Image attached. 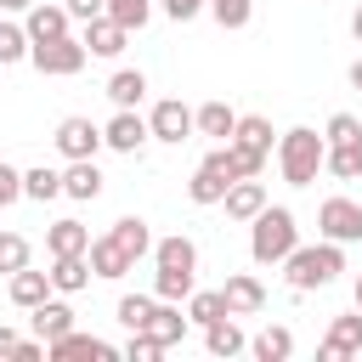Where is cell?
<instances>
[{"label":"cell","mask_w":362,"mask_h":362,"mask_svg":"<svg viewBox=\"0 0 362 362\" xmlns=\"http://www.w3.org/2000/svg\"><path fill=\"white\" fill-rule=\"evenodd\" d=\"M209 17H215L226 34H238V28H249V17H255V0H209Z\"/></svg>","instance_id":"cell-34"},{"label":"cell","mask_w":362,"mask_h":362,"mask_svg":"<svg viewBox=\"0 0 362 362\" xmlns=\"http://www.w3.org/2000/svg\"><path fill=\"white\" fill-rule=\"evenodd\" d=\"M28 51H34L28 28H23V23H6V17H0V68H11V62H28Z\"/></svg>","instance_id":"cell-32"},{"label":"cell","mask_w":362,"mask_h":362,"mask_svg":"<svg viewBox=\"0 0 362 362\" xmlns=\"http://www.w3.org/2000/svg\"><path fill=\"white\" fill-rule=\"evenodd\" d=\"M339 272H345V243H334V238L294 243V249H288V260H283V277H288V288H294V294L328 288Z\"/></svg>","instance_id":"cell-2"},{"label":"cell","mask_w":362,"mask_h":362,"mask_svg":"<svg viewBox=\"0 0 362 362\" xmlns=\"http://www.w3.org/2000/svg\"><path fill=\"white\" fill-rule=\"evenodd\" d=\"M90 272H96L102 283H119L124 272H136V260L119 249V238H113V232H102V238H90Z\"/></svg>","instance_id":"cell-17"},{"label":"cell","mask_w":362,"mask_h":362,"mask_svg":"<svg viewBox=\"0 0 362 362\" xmlns=\"http://www.w3.org/2000/svg\"><path fill=\"white\" fill-rule=\"evenodd\" d=\"M153 300H158V294H124V300H119V322H124V334L147 328V317H153Z\"/></svg>","instance_id":"cell-35"},{"label":"cell","mask_w":362,"mask_h":362,"mask_svg":"<svg viewBox=\"0 0 362 362\" xmlns=\"http://www.w3.org/2000/svg\"><path fill=\"white\" fill-rule=\"evenodd\" d=\"M107 232L119 238V249H124L130 260H147V255H153V232H147V221H141V215H119Z\"/></svg>","instance_id":"cell-25"},{"label":"cell","mask_w":362,"mask_h":362,"mask_svg":"<svg viewBox=\"0 0 362 362\" xmlns=\"http://www.w3.org/2000/svg\"><path fill=\"white\" fill-rule=\"evenodd\" d=\"M226 187H232V181H226V175H221V170H215V164L204 158V164L192 170V181H187V198L209 209V204H221V198H226Z\"/></svg>","instance_id":"cell-28"},{"label":"cell","mask_w":362,"mask_h":362,"mask_svg":"<svg viewBox=\"0 0 362 362\" xmlns=\"http://www.w3.org/2000/svg\"><path fill=\"white\" fill-rule=\"evenodd\" d=\"M79 40H85V51H90V57H119V51L130 45V28H124V23H113V17L102 11V17H90V23L79 28Z\"/></svg>","instance_id":"cell-13"},{"label":"cell","mask_w":362,"mask_h":362,"mask_svg":"<svg viewBox=\"0 0 362 362\" xmlns=\"http://www.w3.org/2000/svg\"><path fill=\"white\" fill-rule=\"evenodd\" d=\"M322 136H328V147H334V141H362V119H356V113H328Z\"/></svg>","instance_id":"cell-38"},{"label":"cell","mask_w":362,"mask_h":362,"mask_svg":"<svg viewBox=\"0 0 362 362\" xmlns=\"http://www.w3.org/2000/svg\"><path fill=\"white\" fill-rule=\"evenodd\" d=\"M317 232L334 238V243H362V204H356V198H322Z\"/></svg>","instance_id":"cell-7"},{"label":"cell","mask_w":362,"mask_h":362,"mask_svg":"<svg viewBox=\"0 0 362 362\" xmlns=\"http://www.w3.org/2000/svg\"><path fill=\"white\" fill-rule=\"evenodd\" d=\"M102 187H107V175L96 170V158H68V170H62V198H74V204H96Z\"/></svg>","instance_id":"cell-11"},{"label":"cell","mask_w":362,"mask_h":362,"mask_svg":"<svg viewBox=\"0 0 362 362\" xmlns=\"http://www.w3.org/2000/svg\"><path fill=\"white\" fill-rule=\"evenodd\" d=\"M351 34H356V45H362V6L351 11Z\"/></svg>","instance_id":"cell-45"},{"label":"cell","mask_w":362,"mask_h":362,"mask_svg":"<svg viewBox=\"0 0 362 362\" xmlns=\"http://www.w3.org/2000/svg\"><path fill=\"white\" fill-rule=\"evenodd\" d=\"M23 198H34V204H51V198H62V170H45V164L23 170Z\"/></svg>","instance_id":"cell-30"},{"label":"cell","mask_w":362,"mask_h":362,"mask_svg":"<svg viewBox=\"0 0 362 362\" xmlns=\"http://www.w3.org/2000/svg\"><path fill=\"white\" fill-rule=\"evenodd\" d=\"M107 17H113V23H124V28L136 34V28H147V17H153V0H107Z\"/></svg>","instance_id":"cell-37"},{"label":"cell","mask_w":362,"mask_h":362,"mask_svg":"<svg viewBox=\"0 0 362 362\" xmlns=\"http://www.w3.org/2000/svg\"><path fill=\"white\" fill-rule=\"evenodd\" d=\"M17 198H23V170H17V164H6V158H0V209H11V204H17Z\"/></svg>","instance_id":"cell-40"},{"label":"cell","mask_w":362,"mask_h":362,"mask_svg":"<svg viewBox=\"0 0 362 362\" xmlns=\"http://www.w3.org/2000/svg\"><path fill=\"white\" fill-rule=\"evenodd\" d=\"M221 204H226V215H232V221H255L272 198H266V181H260V175H243V181H232V187H226V198H221Z\"/></svg>","instance_id":"cell-16"},{"label":"cell","mask_w":362,"mask_h":362,"mask_svg":"<svg viewBox=\"0 0 362 362\" xmlns=\"http://www.w3.org/2000/svg\"><path fill=\"white\" fill-rule=\"evenodd\" d=\"M204 351H209V356H238V351H249V339H243V328L232 322V311L215 317V322H204Z\"/></svg>","instance_id":"cell-22"},{"label":"cell","mask_w":362,"mask_h":362,"mask_svg":"<svg viewBox=\"0 0 362 362\" xmlns=\"http://www.w3.org/2000/svg\"><path fill=\"white\" fill-rule=\"evenodd\" d=\"M187 328H192V317H181V300H153V317H147V328H136V334H153L158 345H181Z\"/></svg>","instance_id":"cell-14"},{"label":"cell","mask_w":362,"mask_h":362,"mask_svg":"<svg viewBox=\"0 0 362 362\" xmlns=\"http://www.w3.org/2000/svg\"><path fill=\"white\" fill-rule=\"evenodd\" d=\"M28 62H34L40 74H51V79H74V74H79V68L90 62V51H85V40L62 34V40H34Z\"/></svg>","instance_id":"cell-5"},{"label":"cell","mask_w":362,"mask_h":362,"mask_svg":"<svg viewBox=\"0 0 362 362\" xmlns=\"http://www.w3.org/2000/svg\"><path fill=\"white\" fill-rule=\"evenodd\" d=\"M164 351H170V345H158L153 334H130V339H124V356H130V362H158Z\"/></svg>","instance_id":"cell-39"},{"label":"cell","mask_w":362,"mask_h":362,"mask_svg":"<svg viewBox=\"0 0 362 362\" xmlns=\"http://www.w3.org/2000/svg\"><path fill=\"white\" fill-rule=\"evenodd\" d=\"M68 23H74V17H68V6H62V0H57V6H51V0H34V6L23 11L28 40H62V34H68Z\"/></svg>","instance_id":"cell-15"},{"label":"cell","mask_w":362,"mask_h":362,"mask_svg":"<svg viewBox=\"0 0 362 362\" xmlns=\"http://www.w3.org/2000/svg\"><path fill=\"white\" fill-rule=\"evenodd\" d=\"M322 175H334V181H356V175H362V141H334L328 158H322Z\"/></svg>","instance_id":"cell-29"},{"label":"cell","mask_w":362,"mask_h":362,"mask_svg":"<svg viewBox=\"0 0 362 362\" xmlns=\"http://www.w3.org/2000/svg\"><path fill=\"white\" fill-rule=\"evenodd\" d=\"M6 294H11V305L34 311V305H40V300H51L57 288H51V272H34V266H23V272H11V277H6Z\"/></svg>","instance_id":"cell-20"},{"label":"cell","mask_w":362,"mask_h":362,"mask_svg":"<svg viewBox=\"0 0 362 362\" xmlns=\"http://www.w3.org/2000/svg\"><path fill=\"white\" fill-rule=\"evenodd\" d=\"M45 255H90V226H79L74 215L51 221L45 226Z\"/></svg>","instance_id":"cell-21"},{"label":"cell","mask_w":362,"mask_h":362,"mask_svg":"<svg viewBox=\"0 0 362 362\" xmlns=\"http://www.w3.org/2000/svg\"><path fill=\"white\" fill-rule=\"evenodd\" d=\"M351 85H356V90H362V57H356V62H351Z\"/></svg>","instance_id":"cell-46"},{"label":"cell","mask_w":362,"mask_h":362,"mask_svg":"<svg viewBox=\"0 0 362 362\" xmlns=\"http://www.w3.org/2000/svg\"><path fill=\"white\" fill-rule=\"evenodd\" d=\"M147 130H153V141H164V147H181L187 136H198V119H192V107H187L181 96H164V102H153V113H147Z\"/></svg>","instance_id":"cell-6"},{"label":"cell","mask_w":362,"mask_h":362,"mask_svg":"<svg viewBox=\"0 0 362 362\" xmlns=\"http://www.w3.org/2000/svg\"><path fill=\"white\" fill-rule=\"evenodd\" d=\"M192 119H198V136H209V141H232V130H238V113L226 102H204V107H192Z\"/></svg>","instance_id":"cell-27"},{"label":"cell","mask_w":362,"mask_h":362,"mask_svg":"<svg viewBox=\"0 0 362 362\" xmlns=\"http://www.w3.org/2000/svg\"><path fill=\"white\" fill-rule=\"evenodd\" d=\"M102 141H107L113 153H141V147L153 141V130H147V119H141L136 107H113V119L102 124Z\"/></svg>","instance_id":"cell-9"},{"label":"cell","mask_w":362,"mask_h":362,"mask_svg":"<svg viewBox=\"0 0 362 362\" xmlns=\"http://www.w3.org/2000/svg\"><path fill=\"white\" fill-rule=\"evenodd\" d=\"M249 351H255V362H288V356H294V328L266 322V328L249 339Z\"/></svg>","instance_id":"cell-23"},{"label":"cell","mask_w":362,"mask_h":362,"mask_svg":"<svg viewBox=\"0 0 362 362\" xmlns=\"http://www.w3.org/2000/svg\"><path fill=\"white\" fill-rule=\"evenodd\" d=\"M51 356H113V345H107V339H96V334L68 328L62 339H51Z\"/></svg>","instance_id":"cell-31"},{"label":"cell","mask_w":362,"mask_h":362,"mask_svg":"<svg viewBox=\"0 0 362 362\" xmlns=\"http://www.w3.org/2000/svg\"><path fill=\"white\" fill-rule=\"evenodd\" d=\"M198 288V243L170 232V238H153V294L158 300H187Z\"/></svg>","instance_id":"cell-1"},{"label":"cell","mask_w":362,"mask_h":362,"mask_svg":"<svg viewBox=\"0 0 362 362\" xmlns=\"http://www.w3.org/2000/svg\"><path fill=\"white\" fill-rule=\"evenodd\" d=\"M232 147H243V153H260V158H272V153H277V136H272V119H266V113H238V130H232Z\"/></svg>","instance_id":"cell-18"},{"label":"cell","mask_w":362,"mask_h":362,"mask_svg":"<svg viewBox=\"0 0 362 362\" xmlns=\"http://www.w3.org/2000/svg\"><path fill=\"white\" fill-rule=\"evenodd\" d=\"M294 243H300V221H294V209L266 204V209L249 221V260H255V266H283Z\"/></svg>","instance_id":"cell-3"},{"label":"cell","mask_w":362,"mask_h":362,"mask_svg":"<svg viewBox=\"0 0 362 362\" xmlns=\"http://www.w3.org/2000/svg\"><path fill=\"white\" fill-rule=\"evenodd\" d=\"M351 294H356V305H362V272H356V283H351Z\"/></svg>","instance_id":"cell-47"},{"label":"cell","mask_w":362,"mask_h":362,"mask_svg":"<svg viewBox=\"0 0 362 362\" xmlns=\"http://www.w3.org/2000/svg\"><path fill=\"white\" fill-rule=\"evenodd\" d=\"M68 328H74V305H68V300H40V305H34V334H40L45 345L62 339Z\"/></svg>","instance_id":"cell-26"},{"label":"cell","mask_w":362,"mask_h":362,"mask_svg":"<svg viewBox=\"0 0 362 362\" xmlns=\"http://www.w3.org/2000/svg\"><path fill=\"white\" fill-rule=\"evenodd\" d=\"M107 102L113 107H141V96H147V74L141 68H119V74H107Z\"/></svg>","instance_id":"cell-24"},{"label":"cell","mask_w":362,"mask_h":362,"mask_svg":"<svg viewBox=\"0 0 362 362\" xmlns=\"http://www.w3.org/2000/svg\"><path fill=\"white\" fill-rule=\"evenodd\" d=\"M34 0H0V11H28Z\"/></svg>","instance_id":"cell-44"},{"label":"cell","mask_w":362,"mask_h":362,"mask_svg":"<svg viewBox=\"0 0 362 362\" xmlns=\"http://www.w3.org/2000/svg\"><path fill=\"white\" fill-rule=\"evenodd\" d=\"M17 345H23V339H17V334L0 322V356H17Z\"/></svg>","instance_id":"cell-43"},{"label":"cell","mask_w":362,"mask_h":362,"mask_svg":"<svg viewBox=\"0 0 362 362\" xmlns=\"http://www.w3.org/2000/svg\"><path fill=\"white\" fill-rule=\"evenodd\" d=\"M317 356H322V362H339V356H362V305L328 322V334H322Z\"/></svg>","instance_id":"cell-10"},{"label":"cell","mask_w":362,"mask_h":362,"mask_svg":"<svg viewBox=\"0 0 362 362\" xmlns=\"http://www.w3.org/2000/svg\"><path fill=\"white\" fill-rule=\"evenodd\" d=\"M28 255H34V249H28V238H23V232H0V272H6V277H11V272H23V266H28Z\"/></svg>","instance_id":"cell-36"},{"label":"cell","mask_w":362,"mask_h":362,"mask_svg":"<svg viewBox=\"0 0 362 362\" xmlns=\"http://www.w3.org/2000/svg\"><path fill=\"white\" fill-rule=\"evenodd\" d=\"M62 6H68V17H74V23H90V17H102V11H107V0H62Z\"/></svg>","instance_id":"cell-42"},{"label":"cell","mask_w":362,"mask_h":362,"mask_svg":"<svg viewBox=\"0 0 362 362\" xmlns=\"http://www.w3.org/2000/svg\"><path fill=\"white\" fill-rule=\"evenodd\" d=\"M51 141H57V153H62V158H96V153L107 147V141H102V124H90L85 113H68V119L57 124V136H51Z\"/></svg>","instance_id":"cell-8"},{"label":"cell","mask_w":362,"mask_h":362,"mask_svg":"<svg viewBox=\"0 0 362 362\" xmlns=\"http://www.w3.org/2000/svg\"><path fill=\"white\" fill-rule=\"evenodd\" d=\"M221 294H226V311H232V317H255V311H266V283H260L255 272H232V277L221 283Z\"/></svg>","instance_id":"cell-12"},{"label":"cell","mask_w":362,"mask_h":362,"mask_svg":"<svg viewBox=\"0 0 362 362\" xmlns=\"http://www.w3.org/2000/svg\"><path fill=\"white\" fill-rule=\"evenodd\" d=\"M187 317L204 328V322H215V317H226V294L221 288H192L187 294Z\"/></svg>","instance_id":"cell-33"},{"label":"cell","mask_w":362,"mask_h":362,"mask_svg":"<svg viewBox=\"0 0 362 362\" xmlns=\"http://www.w3.org/2000/svg\"><path fill=\"white\" fill-rule=\"evenodd\" d=\"M90 255H51V288L57 294H85L90 288Z\"/></svg>","instance_id":"cell-19"},{"label":"cell","mask_w":362,"mask_h":362,"mask_svg":"<svg viewBox=\"0 0 362 362\" xmlns=\"http://www.w3.org/2000/svg\"><path fill=\"white\" fill-rule=\"evenodd\" d=\"M322 158H328V136H317L311 124H294L277 136V170L288 187H311L322 175Z\"/></svg>","instance_id":"cell-4"},{"label":"cell","mask_w":362,"mask_h":362,"mask_svg":"<svg viewBox=\"0 0 362 362\" xmlns=\"http://www.w3.org/2000/svg\"><path fill=\"white\" fill-rule=\"evenodd\" d=\"M198 11H209V0H164V17H175V23H192Z\"/></svg>","instance_id":"cell-41"}]
</instances>
